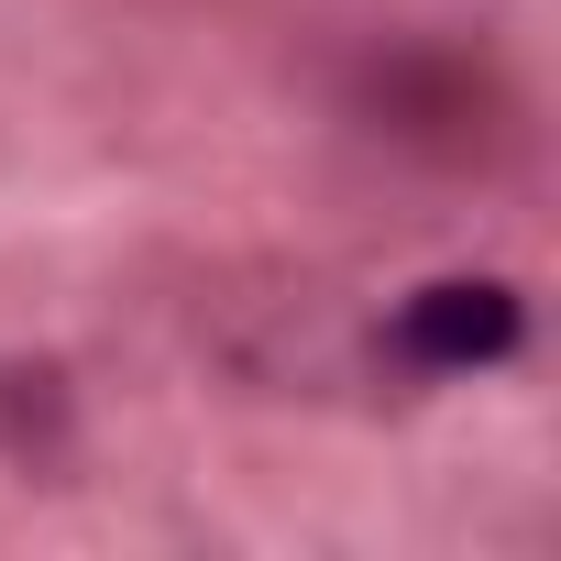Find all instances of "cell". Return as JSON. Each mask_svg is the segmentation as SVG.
Instances as JSON below:
<instances>
[{"label":"cell","instance_id":"6da1fadb","mask_svg":"<svg viewBox=\"0 0 561 561\" xmlns=\"http://www.w3.org/2000/svg\"><path fill=\"white\" fill-rule=\"evenodd\" d=\"M397 353H408V364H495V353H517V298L484 287V275L419 287L408 320H397Z\"/></svg>","mask_w":561,"mask_h":561}]
</instances>
